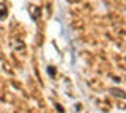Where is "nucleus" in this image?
Returning <instances> with one entry per match:
<instances>
[{"label":"nucleus","mask_w":126,"mask_h":113,"mask_svg":"<svg viewBox=\"0 0 126 113\" xmlns=\"http://www.w3.org/2000/svg\"><path fill=\"white\" fill-rule=\"evenodd\" d=\"M3 17H6V8L3 5H0V19H3Z\"/></svg>","instance_id":"1"},{"label":"nucleus","mask_w":126,"mask_h":113,"mask_svg":"<svg viewBox=\"0 0 126 113\" xmlns=\"http://www.w3.org/2000/svg\"><path fill=\"white\" fill-rule=\"evenodd\" d=\"M112 93H117V96H120V97H121V96H125L123 93H121V91H118V89H112Z\"/></svg>","instance_id":"2"}]
</instances>
